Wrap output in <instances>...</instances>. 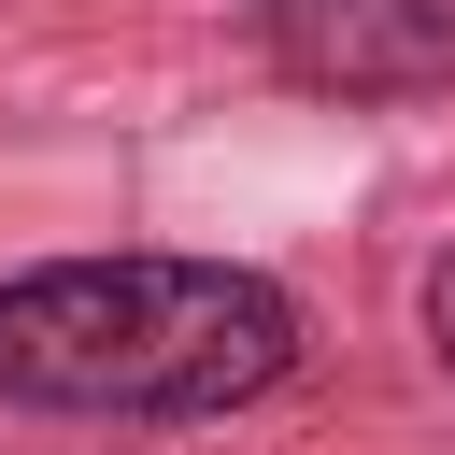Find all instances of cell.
<instances>
[{
  "mask_svg": "<svg viewBox=\"0 0 455 455\" xmlns=\"http://www.w3.org/2000/svg\"><path fill=\"white\" fill-rule=\"evenodd\" d=\"M299 370V299L228 256H57L0 284L14 412H242Z\"/></svg>",
  "mask_w": 455,
  "mask_h": 455,
  "instance_id": "1",
  "label": "cell"
},
{
  "mask_svg": "<svg viewBox=\"0 0 455 455\" xmlns=\"http://www.w3.org/2000/svg\"><path fill=\"white\" fill-rule=\"evenodd\" d=\"M427 341H441V370H455V242H441V270H427Z\"/></svg>",
  "mask_w": 455,
  "mask_h": 455,
  "instance_id": "3",
  "label": "cell"
},
{
  "mask_svg": "<svg viewBox=\"0 0 455 455\" xmlns=\"http://www.w3.org/2000/svg\"><path fill=\"white\" fill-rule=\"evenodd\" d=\"M256 43L327 100H398L455 71V0H256Z\"/></svg>",
  "mask_w": 455,
  "mask_h": 455,
  "instance_id": "2",
  "label": "cell"
}]
</instances>
